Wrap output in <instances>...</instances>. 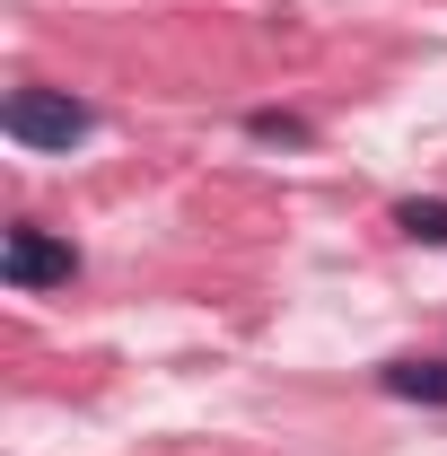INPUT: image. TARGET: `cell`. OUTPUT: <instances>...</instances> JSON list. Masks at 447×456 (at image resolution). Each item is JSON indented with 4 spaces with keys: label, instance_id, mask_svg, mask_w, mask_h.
Instances as JSON below:
<instances>
[{
    "label": "cell",
    "instance_id": "obj_1",
    "mask_svg": "<svg viewBox=\"0 0 447 456\" xmlns=\"http://www.w3.org/2000/svg\"><path fill=\"white\" fill-rule=\"evenodd\" d=\"M88 123L97 114L79 106L70 88H9V106H0V132L18 150H70V141H88Z\"/></svg>",
    "mask_w": 447,
    "mask_h": 456
},
{
    "label": "cell",
    "instance_id": "obj_2",
    "mask_svg": "<svg viewBox=\"0 0 447 456\" xmlns=\"http://www.w3.org/2000/svg\"><path fill=\"white\" fill-rule=\"evenodd\" d=\"M79 273V246L70 237H53V228H36V220H18L9 237H0V281L9 289H53Z\"/></svg>",
    "mask_w": 447,
    "mask_h": 456
},
{
    "label": "cell",
    "instance_id": "obj_3",
    "mask_svg": "<svg viewBox=\"0 0 447 456\" xmlns=\"http://www.w3.org/2000/svg\"><path fill=\"white\" fill-rule=\"evenodd\" d=\"M378 387L403 395V403H447V360H386Z\"/></svg>",
    "mask_w": 447,
    "mask_h": 456
},
{
    "label": "cell",
    "instance_id": "obj_4",
    "mask_svg": "<svg viewBox=\"0 0 447 456\" xmlns=\"http://www.w3.org/2000/svg\"><path fill=\"white\" fill-rule=\"evenodd\" d=\"M394 228L412 246H447V202H394Z\"/></svg>",
    "mask_w": 447,
    "mask_h": 456
},
{
    "label": "cell",
    "instance_id": "obj_5",
    "mask_svg": "<svg viewBox=\"0 0 447 456\" xmlns=\"http://www.w3.org/2000/svg\"><path fill=\"white\" fill-rule=\"evenodd\" d=\"M246 132H255V141H280V150H307V141H316V132H307V123H298V114H246Z\"/></svg>",
    "mask_w": 447,
    "mask_h": 456
}]
</instances>
